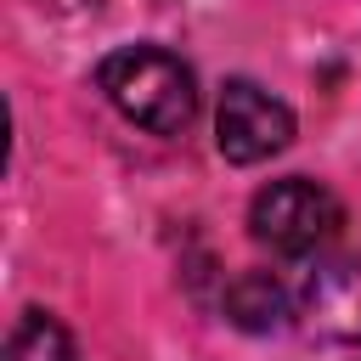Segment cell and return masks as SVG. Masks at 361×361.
<instances>
[{
    "label": "cell",
    "instance_id": "6da1fadb",
    "mask_svg": "<svg viewBox=\"0 0 361 361\" xmlns=\"http://www.w3.org/2000/svg\"><path fill=\"white\" fill-rule=\"evenodd\" d=\"M96 79H102L107 102H113L130 124H141V130H152V135H180V130L197 118V79H192V68H186L175 51L124 45V51H113V56L102 62Z\"/></svg>",
    "mask_w": 361,
    "mask_h": 361
},
{
    "label": "cell",
    "instance_id": "7a4b0ae2",
    "mask_svg": "<svg viewBox=\"0 0 361 361\" xmlns=\"http://www.w3.org/2000/svg\"><path fill=\"white\" fill-rule=\"evenodd\" d=\"M248 226L265 248L276 254H316L338 226H344V209L327 186L305 180V175H288V180H271L254 209H248Z\"/></svg>",
    "mask_w": 361,
    "mask_h": 361
},
{
    "label": "cell",
    "instance_id": "3957f363",
    "mask_svg": "<svg viewBox=\"0 0 361 361\" xmlns=\"http://www.w3.org/2000/svg\"><path fill=\"white\" fill-rule=\"evenodd\" d=\"M214 141L231 164H259L271 152H282L293 141V113L259 90L254 79H231L220 90V113H214Z\"/></svg>",
    "mask_w": 361,
    "mask_h": 361
},
{
    "label": "cell",
    "instance_id": "277c9868",
    "mask_svg": "<svg viewBox=\"0 0 361 361\" xmlns=\"http://www.w3.org/2000/svg\"><path fill=\"white\" fill-rule=\"evenodd\" d=\"M305 305H310V322H316L327 338L361 344V254L327 259V265L310 276Z\"/></svg>",
    "mask_w": 361,
    "mask_h": 361
},
{
    "label": "cell",
    "instance_id": "5b68a950",
    "mask_svg": "<svg viewBox=\"0 0 361 361\" xmlns=\"http://www.w3.org/2000/svg\"><path fill=\"white\" fill-rule=\"evenodd\" d=\"M226 316H231V327H243V333H271V327L288 322V288H282L271 271H243V276H231V288H226Z\"/></svg>",
    "mask_w": 361,
    "mask_h": 361
},
{
    "label": "cell",
    "instance_id": "8992f818",
    "mask_svg": "<svg viewBox=\"0 0 361 361\" xmlns=\"http://www.w3.org/2000/svg\"><path fill=\"white\" fill-rule=\"evenodd\" d=\"M6 361H79V350H73V338L56 316L28 310L6 338Z\"/></svg>",
    "mask_w": 361,
    "mask_h": 361
}]
</instances>
